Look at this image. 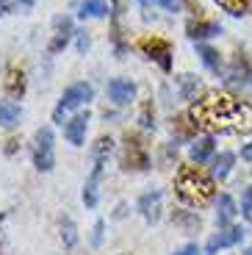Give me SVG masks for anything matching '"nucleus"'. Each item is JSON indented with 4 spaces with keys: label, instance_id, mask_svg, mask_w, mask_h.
<instances>
[{
    "label": "nucleus",
    "instance_id": "nucleus-1",
    "mask_svg": "<svg viewBox=\"0 0 252 255\" xmlns=\"http://www.w3.org/2000/svg\"><path fill=\"white\" fill-rule=\"evenodd\" d=\"M197 130L208 133H252V106L230 95H208L191 106Z\"/></svg>",
    "mask_w": 252,
    "mask_h": 255
},
{
    "label": "nucleus",
    "instance_id": "nucleus-2",
    "mask_svg": "<svg viewBox=\"0 0 252 255\" xmlns=\"http://www.w3.org/2000/svg\"><path fill=\"white\" fill-rule=\"evenodd\" d=\"M175 189H177V197L191 208H202V205H208L214 200V180L202 169H194V166H180L177 169Z\"/></svg>",
    "mask_w": 252,
    "mask_h": 255
},
{
    "label": "nucleus",
    "instance_id": "nucleus-3",
    "mask_svg": "<svg viewBox=\"0 0 252 255\" xmlns=\"http://www.w3.org/2000/svg\"><path fill=\"white\" fill-rule=\"evenodd\" d=\"M33 164H36L39 172H50L53 164H56V155H53V130L50 128H39L36 139H33Z\"/></svg>",
    "mask_w": 252,
    "mask_h": 255
},
{
    "label": "nucleus",
    "instance_id": "nucleus-4",
    "mask_svg": "<svg viewBox=\"0 0 252 255\" xmlns=\"http://www.w3.org/2000/svg\"><path fill=\"white\" fill-rule=\"evenodd\" d=\"M122 166H125V169H136V172L150 169V155H147V150L141 147V141L130 133L125 136V147H122Z\"/></svg>",
    "mask_w": 252,
    "mask_h": 255
},
{
    "label": "nucleus",
    "instance_id": "nucleus-5",
    "mask_svg": "<svg viewBox=\"0 0 252 255\" xmlns=\"http://www.w3.org/2000/svg\"><path fill=\"white\" fill-rule=\"evenodd\" d=\"M139 47H141V50H144L147 56H150L164 72L172 70V45L166 42V39H158V36L141 39V45H139Z\"/></svg>",
    "mask_w": 252,
    "mask_h": 255
},
{
    "label": "nucleus",
    "instance_id": "nucleus-6",
    "mask_svg": "<svg viewBox=\"0 0 252 255\" xmlns=\"http://www.w3.org/2000/svg\"><path fill=\"white\" fill-rule=\"evenodd\" d=\"M95 97V89L89 86V83H75V86H70V89L61 95V103H58V109L64 111H72V109H81L83 103H89Z\"/></svg>",
    "mask_w": 252,
    "mask_h": 255
},
{
    "label": "nucleus",
    "instance_id": "nucleus-7",
    "mask_svg": "<svg viewBox=\"0 0 252 255\" xmlns=\"http://www.w3.org/2000/svg\"><path fill=\"white\" fill-rule=\"evenodd\" d=\"M108 97L114 100V106H127L136 97V83L125 81V78H114L108 83Z\"/></svg>",
    "mask_w": 252,
    "mask_h": 255
},
{
    "label": "nucleus",
    "instance_id": "nucleus-8",
    "mask_svg": "<svg viewBox=\"0 0 252 255\" xmlns=\"http://www.w3.org/2000/svg\"><path fill=\"white\" fill-rule=\"evenodd\" d=\"M241 239H244V230L241 228H227V230H222V233H216V236L205 244V250H208V255H214L225 247H236Z\"/></svg>",
    "mask_w": 252,
    "mask_h": 255
},
{
    "label": "nucleus",
    "instance_id": "nucleus-9",
    "mask_svg": "<svg viewBox=\"0 0 252 255\" xmlns=\"http://www.w3.org/2000/svg\"><path fill=\"white\" fill-rule=\"evenodd\" d=\"M86 125H89V111H81L78 117H72L67 125H64V136H67V141L75 147L83 144V139H86Z\"/></svg>",
    "mask_w": 252,
    "mask_h": 255
},
{
    "label": "nucleus",
    "instance_id": "nucleus-10",
    "mask_svg": "<svg viewBox=\"0 0 252 255\" xmlns=\"http://www.w3.org/2000/svg\"><path fill=\"white\" fill-rule=\"evenodd\" d=\"M53 28H56V33H53L47 50L58 53V50H64V45H67L70 36H72V19L70 17H56V19H53Z\"/></svg>",
    "mask_w": 252,
    "mask_h": 255
},
{
    "label": "nucleus",
    "instance_id": "nucleus-11",
    "mask_svg": "<svg viewBox=\"0 0 252 255\" xmlns=\"http://www.w3.org/2000/svg\"><path fill=\"white\" fill-rule=\"evenodd\" d=\"M139 211L150 225L158 222V217H161V191H147V194H141L139 197Z\"/></svg>",
    "mask_w": 252,
    "mask_h": 255
},
{
    "label": "nucleus",
    "instance_id": "nucleus-12",
    "mask_svg": "<svg viewBox=\"0 0 252 255\" xmlns=\"http://www.w3.org/2000/svg\"><path fill=\"white\" fill-rule=\"evenodd\" d=\"M177 89H180V97L183 100H200V95L205 92V86H202V81L197 75H180L177 78Z\"/></svg>",
    "mask_w": 252,
    "mask_h": 255
},
{
    "label": "nucleus",
    "instance_id": "nucleus-13",
    "mask_svg": "<svg viewBox=\"0 0 252 255\" xmlns=\"http://www.w3.org/2000/svg\"><path fill=\"white\" fill-rule=\"evenodd\" d=\"M191 39H208V36H219L222 33V25L216 22H208V19H191L189 25H186Z\"/></svg>",
    "mask_w": 252,
    "mask_h": 255
},
{
    "label": "nucleus",
    "instance_id": "nucleus-14",
    "mask_svg": "<svg viewBox=\"0 0 252 255\" xmlns=\"http://www.w3.org/2000/svg\"><path fill=\"white\" fill-rule=\"evenodd\" d=\"M236 214H239L236 200L230 197V194H222V197H219V211H216V222H219V228H225V225L233 222Z\"/></svg>",
    "mask_w": 252,
    "mask_h": 255
},
{
    "label": "nucleus",
    "instance_id": "nucleus-15",
    "mask_svg": "<svg viewBox=\"0 0 252 255\" xmlns=\"http://www.w3.org/2000/svg\"><path fill=\"white\" fill-rule=\"evenodd\" d=\"M6 92L8 97H22L25 95V72L17 70V67H11L6 75Z\"/></svg>",
    "mask_w": 252,
    "mask_h": 255
},
{
    "label": "nucleus",
    "instance_id": "nucleus-16",
    "mask_svg": "<svg viewBox=\"0 0 252 255\" xmlns=\"http://www.w3.org/2000/svg\"><path fill=\"white\" fill-rule=\"evenodd\" d=\"M100 172H103V166L95 164V169H92V175H89L86 186H83V203H86V208H95L97 205V180H100Z\"/></svg>",
    "mask_w": 252,
    "mask_h": 255
},
{
    "label": "nucleus",
    "instance_id": "nucleus-17",
    "mask_svg": "<svg viewBox=\"0 0 252 255\" xmlns=\"http://www.w3.org/2000/svg\"><path fill=\"white\" fill-rule=\"evenodd\" d=\"M216 144L211 136H205V139H197L194 144H191V161H197V164H202V161H208L211 155H214Z\"/></svg>",
    "mask_w": 252,
    "mask_h": 255
},
{
    "label": "nucleus",
    "instance_id": "nucleus-18",
    "mask_svg": "<svg viewBox=\"0 0 252 255\" xmlns=\"http://www.w3.org/2000/svg\"><path fill=\"white\" fill-rule=\"evenodd\" d=\"M19 122V106L8 100H0V125L3 128H14Z\"/></svg>",
    "mask_w": 252,
    "mask_h": 255
},
{
    "label": "nucleus",
    "instance_id": "nucleus-19",
    "mask_svg": "<svg viewBox=\"0 0 252 255\" xmlns=\"http://www.w3.org/2000/svg\"><path fill=\"white\" fill-rule=\"evenodd\" d=\"M111 11V8L106 6V0H83L81 3V17L86 19V17H106V14Z\"/></svg>",
    "mask_w": 252,
    "mask_h": 255
},
{
    "label": "nucleus",
    "instance_id": "nucleus-20",
    "mask_svg": "<svg viewBox=\"0 0 252 255\" xmlns=\"http://www.w3.org/2000/svg\"><path fill=\"white\" fill-rule=\"evenodd\" d=\"M233 161H236L233 153H219L216 155L214 158V178L225 180L227 175H230V169H233Z\"/></svg>",
    "mask_w": 252,
    "mask_h": 255
},
{
    "label": "nucleus",
    "instance_id": "nucleus-21",
    "mask_svg": "<svg viewBox=\"0 0 252 255\" xmlns=\"http://www.w3.org/2000/svg\"><path fill=\"white\" fill-rule=\"evenodd\" d=\"M197 56L202 58V64H205L208 70L219 72V67H222V58H219V53H216L214 47H208V45H197Z\"/></svg>",
    "mask_w": 252,
    "mask_h": 255
},
{
    "label": "nucleus",
    "instance_id": "nucleus-22",
    "mask_svg": "<svg viewBox=\"0 0 252 255\" xmlns=\"http://www.w3.org/2000/svg\"><path fill=\"white\" fill-rule=\"evenodd\" d=\"M111 147H114V141L108 139V136H100V139L95 141V150H92V155H95V164H97V166H103V161H106L108 153H111Z\"/></svg>",
    "mask_w": 252,
    "mask_h": 255
},
{
    "label": "nucleus",
    "instance_id": "nucleus-23",
    "mask_svg": "<svg viewBox=\"0 0 252 255\" xmlns=\"http://www.w3.org/2000/svg\"><path fill=\"white\" fill-rule=\"evenodd\" d=\"M225 11H230L233 17H241V14H247V6H250V0H216Z\"/></svg>",
    "mask_w": 252,
    "mask_h": 255
},
{
    "label": "nucleus",
    "instance_id": "nucleus-24",
    "mask_svg": "<svg viewBox=\"0 0 252 255\" xmlns=\"http://www.w3.org/2000/svg\"><path fill=\"white\" fill-rule=\"evenodd\" d=\"M61 239H64V247H75L78 230H75V225H72V219H61Z\"/></svg>",
    "mask_w": 252,
    "mask_h": 255
},
{
    "label": "nucleus",
    "instance_id": "nucleus-25",
    "mask_svg": "<svg viewBox=\"0 0 252 255\" xmlns=\"http://www.w3.org/2000/svg\"><path fill=\"white\" fill-rule=\"evenodd\" d=\"M241 217L252 222V186H247L244 194H241Z\"/></svg>",
    "mask_w": 252,
    "mask_h": 255
},
{
    "label": "nucleus",
    "instance_id": "nucleus-26",
    "mask_svg": "<svg viewBox=\"0 0 252 255\" xmlns=\"http://www.w3.org/2000/svg\"><path fill=\"white\" fill-rule=\"evenodd\" d=\"M139 122H141V128H147V130H152V128H155V114H152V103H144V106H141Z\"/></svg>",
    "mask_w": 252,
    "mask_h": 255
},
{
    "label": "nucleus",
    "instance_id": "nucleus-27",
    "mask_svg": "<svg viewBox=\"0 0 252 255\" xmlns=\"http://www.w3.org/2000/svg\"><path fill=\"white\" fill-rule=\"evenodd\" d=\"M250 72V67H247V61L241 56H236V61H233V72H230V78L233 81H244V75Z\"/></svg>",
    "mask_w": 252,
    "mask_h": 255
},
{
    "label": "nucleus",
    "instance_id": "nucleus-28",
    "mask_svg": "<svg viewBox=\"0 0 252 255\" xmlns=\"http://www.w3.org/2000/svg\"><path fill=\"white\" fill-rule=\"evenodd\" d=\"M152 3H158L164 11H180V0H152Z\"/></svg>",
    "mask_w": 252,
    "mask_h": 255
},
{
    "label": "nucleus",
    "instance_id": "nucleus-29",
    "mask_svg": "<svg viewBox=\"0 0 252 255\" xmlns=\"http://www.w3.org/2000/svg\"><path fill=\"white\" fill-rule=\"evenodd\" d=\"M100 242H103V222H95V236H92V244L100 247Z\"/></svg>",
    "mask_w": 252,
    "mask_h": 255
},
{
    "label": "nucleus",
    "instance_id": "nucleus-30",
    "mask_svg": "<svg viewBox=\"0 0 252 255\" xmlns=\"http://www.w3.org/2000/svg\"><path fill=\"white\" fill-rule=\"evenodd\" d=\"M175 255H200V247H197V244H186V247L177 250Z\"/></svg>",
    "mask_w": 252,
    "mask_h": 255
},
{
    "label": "nucleus",
    "instance_id": "nucleus-31",
    "mask_svg": "<svg viewBox=\"0 0 252 255\" xmlns=\"http://www.w3.org/2000/svg\"><path fill=\"white\" fill-rule=\"evenodd\" d=\"M78 50H81V53L89 50V36H81V39H78Z\"/></svg>",
    "mask_w": 252,
    "mask_h": 255
},
{
    "label": "nucleus",
    "instance_id": "nucleus-32",
    "mask_svg": "<svg viewBox=\"0 0 252 255\" xmlns=\"http://www.w3.org/2000/svg\"><path fill=\"white\" fill-rule=\"evenodd\" d=\"M241 158H244V161H252V144H247L244 150H241Z\"/></svg>",
    "mask_w": 252,
    "mask_h": 255
},
{
    "label": "nucleus",
    "instance_id": "nucleus-33",
    "mask_svg": "<svg viewBox=\"0 0 252 255\" xmlns=\"http://www.w3.org/2000/svg\"><path fill=\"white\" fill-rule=\"evenodd\" d=\"M17 6H19V8H31L33 0H17Z\"/></svg>",
    "mask_w": 252,
    "mask_h": 255
},
{
    "label": "nucleus",
    "instance_id": "nucleus-34",
    "mask_svg": "<svg viewBox=\"0 0 252 255\" xmlns=\"http://www.w3.org/2000/svg\"><path fill=\"white\" fill-rule=\"evenodd\" d=\"M244 255H252V247H250V250H247V253H244Z\"/></svg>",
    "mask_w": 252,
    "mask_h": 255
}]
</instances>
